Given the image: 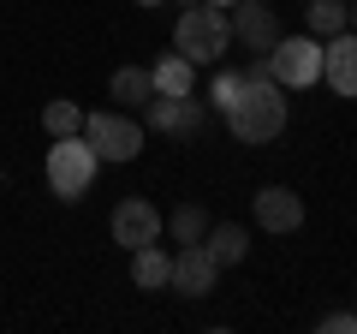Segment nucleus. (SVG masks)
Returning <instances> with one entry per match:
<instances>
[{"instance_id":"412c9836","label":"nucleus","mask_w":357,"mask_h":334,"mask_svg":"<svg viewBox=\"0 0 357 334\" xmlns=\"http://www.w3.org/2000/svg\"><path fill=\"white\" fill-rule=\"evenodd\" d=\"M137 6H167V0H137Z\"/></svg>"},{"instance_id":"6ab92c4d","label":"nucleus","mask_w":357,"mask_h":334,"mask_svg":"<svg viewBox=\"0 0 357 334\" xmlns=\"http://www.w3.org/2000/svg\"><path fill=\"white\" fill-rule=\"evenodd\" d=\"M238 96H244V72H238V66H220L215 84H208V108H215V114H227Z\"/></svg>"},{"instance_id":"423d86ee","label":"nucleus","mask_w":357,"mask_h":334,"mask_svg":"<svg viewBox=\"0 0 357 334\" xmlns=\"http://www.w3.org/2000/svg\"><path fill=\"white\" fill-rule=\"evenodd\" d=\"M143 119H149L155 131H167V138H203V126H208V102H197V90L191 96H149L143 102Z\"/></svg>"},{"instance_id":"0eeeda50","label":"nucleus","mask_w":357,"mask_h":334,"mask_svg":"<svg viewBox=\"0 0 357 334\" xmlns=\"http://www.w3.org/2000/svg\"><path fill=\"white\" fill-rule=\"evenodd\" d=\"M227 24H232V42H244L250 54H268L274 42L286 36V30H280V13L262 6V0H232V6H227Z\"/></svg>"},{"instance_id":"f03ea898","label":"nucleus","mask_w":357,"mask_h":334,"mask_svg":"<svg viewBox=\"0 0 357 334\" xmlns=\"http://www.w3.org/2000/svg\"><path fill=\"white\" fill-rule=\"evenodd\" d=\"M173 48L185 54L191 66H215L220 54L232 48V24H227V6H208V0H197V6H185L173 24Z\"/></svg>"},{"instance_id":"1a4fd4ad","label":"nucleus","mask_w":357,"mask_h":334,"mask_svg":"<svg viewBox=\"0 0 357 334\" xmlns=\"http://www.w3.org/2000/svg\"><path fill=\"white\" fill-rule=\"evenodd\" d=\"M155 239H161V209H155L149 197H126V203L114 209V245L137 251V245H155Z\"/></svg>"},{"instance_id":"f257e3e1","label":"nucleus","mask_w":357,"mask_h":334,"mask_svg":"<svg viewBox=\"0 0 357 334\" xmlns=\"http://www.w3.org/2000/svg\"><path fill=\"white\" fill-rule=\"evenodd\" d=\"M227 126H232L238 143H274L286 131V90L274 78H262V84L244 78V96L227 108Z\"/></svg>"},{"instance_id":"4be33fe9","label":"nucleus","mask_w":357,"mask_h":334,"mask_svg":"<svg viewBox=\"0 0 357 334\" xmlns=\"http://www.w3.org/2000/svg\"><path fill=\"white\" fill-rule=\"evenodd\" d=\"M351 30H357V0H351Z\"/></svg>"},{"instance_id":"9d476101","label":"nucleus","mask_w":357,"mask_h":334,"mask_svg":"<svg viewBox=\"0 0 357 334\" xmlns=\"http://www.w3.org/2000/svg\"><path fill=\"white\" fill-rule=\"evenodd\" d=\"M256 227L262 233H298L304 227V197L292 185H262L256 191Z\"/></svg>"},{"instance_id":"2eb2a0df","label":"nucleus","mask_w":357,"mask_h":334,"mask_svg":"<svg viewBox=\"0 0 357 334\" xmlns=\"http://www.w3.org/2000/svg\"><path fill=\"white\" fill-rule=\"evenodd\" d=\"M304 13H310V36H316V42H328V36H340V30H345L351 6H345V0H310Z\"/></svg>"},{"instance_id":"f3484780","label":"nucleus","mask_w":357,"mask_h":334,"mask_svg":"<svg viewBox=\"0 0 357 334\" xmlns=\"http://www.w3.org/2000/svg\"><path fill=\"white\" fill-rule=\"evenodd\" d=\"M161 227L173 233L178 245H197V239H203V233H208V215H203V203H178L173 215L161 221Z\"/></svg>"},{"instance_id":"20e7f679","label":"nucleus","mask_w":357,"mask_h":334,"mask_svg":"<svg viewBox=\"0 0 357 334\" xmlns=\"http://www.w3.org/2000/svg\"><path fill=\"white\" fill-rule=\"evenodd\" d=\"M262 60H268V72H274L280 90H310L321 78V42L316 36H280Z\"/></svg>"},{"instance_id":"4468645a","label":"nucleus","mask_w":357,"mask_h":334,"mask_svg":"<svg viewBox=\"0 0 357 334\" xmlns=\"http://www.w3.org/2000/svg\"><path fill=\"white\" fill-rule=\"evenodd\" d=\"M149 78H155V96H191V90H197V66L185 60L178 48L167 54V60H155Z\"/></svg>"},{"instance_id":"dca6fc26","label":"nucleus","mask_w":357,"mask_h":334,"mask_svg":"<svg viewBox=\"0 0 357 334\" xmlns=\"http://www.w3.org/2000/svg\"><path fill=\"white\" fill-rule=\"evenodd\" d=\"M155 96V78L143 72V66H119L114 72V102H126V108H143Z\"/></svg>"},{"instance_id":"5701e85b","label":"nucleus","mask_w":357,"mask_h":334,"mask_svg":"<svg viewBox=\"0 0 357 334\" xmlns=\"http://www.w3.org/2000/svg\"><path fill=\"white\" fill-rule=\"evenodd\" d=\"M208 6H232V0H208Z\"/></svg>"},{"instance_id":"39448f33","label":"nucleus","mask_w":357,"mask_h":334,"mask_svg":"<svg viewBox=\"0 0 357 334\" xmlns=\"http://www.w3.org/2000/svg\"><path fill=\"white\" fill-rule=\"evenodd\" d=\"M84 143L102 155V161H137L143 126L126 119V114H84Z\"/></svg>"},{"instance_id":"b1692460","label":"nucleus","mask_w":357,"mask_h":334,"mask_svg":"<svg viewBox=\"0 0 357 334\" xmlns=\"http://www.w3.org/2000/svg\"><path fill=\"white\" fill-rule=\"evenodd\" d=\"M178 6H197V0H178Z\"/></svg>"},{"instance_id":"9b49d317","label":"nucleus","mask_w":357,"mask_h":334,"mask_svg":"<svg viewBox=\"0 0 357 334\" xmlns=\"http://www.w3.org/2000/svg\"><path fill=\"white\" fill-rule=\"evenodd\" d=\"M321 78L333 96H357V30H340L321 42Z\"/></svg>"},{"instance_id":"aec40b11","label":"nucleus","mask_w":357,"mask_h":334,"mask_svg":"<svg viewBox=\"0 0 357 334\" xmlns=\"http://www.w3.org/2000/svg\"><path fill=\"white\" fill-rule=\"evenodd\" d=\"M321 328L328 334H357V310H333V317H321Z\"/></svg>"},{"instance_id":"a211bd4d","label":"nucleus","mask_w":357,"mask_h":334,"mask_svg":"<svg viewBox=\"0 0 357 334\" xmlns=\"http://www.w3.org/2000/svg\"><path fill=\"white\" fill-rule=\"evenodd\" d=\"M42 126H48V138H77L84 131V108L77 102H48L42 108Z\"/></svg>"},{"instance_id":"f8f14e48","label":"nucleus","mask_w":357,"mask_h":334,"mask_svg":"<svg viewBox=\"0 0 357 334\" xmlns=\"http://www.w3.org/2000/svg\"><path fill=\"white\" fill-rule=\"evenodd\" d=\"M131 281H137L143 293H161V286L173 281V257H167L161 245H137V251H131Z\"/></svg>"},{"instance_id":"7ed1b4c3","label":"nucleus","mask_w":357,"mask_h":334,"mask_svg":"<svg viewBox=\"0 0 357 334\" xmlns=\"http://www.w3.org/2000/svg\"><path fill=\"white\" fill-rule=\"evenodd\" d=\"M96 167H102V155L84 143V131H77V138H54V150H48V191L60 197V203H77V197L96 185Z\"/></svg>"},{"instance_id":"ddd939ff","label":"nucleus","mask_w":357,"mask_h":334,"mask_svg":"<svg viewBox=\"0 0 357 334\" xmlns=\"http://www.w3.org/2000/svg\"><path fill=\"white\" fill-rule=\"evenodd\" d=\"M203 245H208V257H215L220 269H232V263L250 257V233H244L238 221H220V227H208V233H203Z\"/></svg>"},{"instance_id":"6e6552de","label":"nucleus","mask_w":357,"mask_h":334,"mask_svg":"<svg viewBox=\"0 0 357 334\" xmlns=\"http://www.w3.org/2000/svg\"><path fill=\"white\" fill-rule=\"evenodd\" d=\"M215 281H220V263L208 257V245L197 239V245H178L173 251V293H185V298H203V293H215Z\"/></svg>"}]
</instances>
